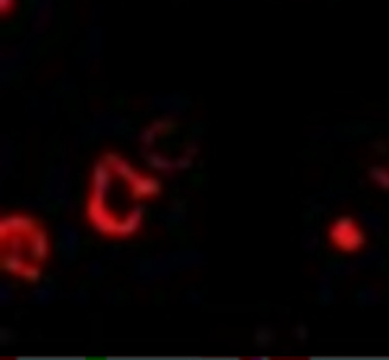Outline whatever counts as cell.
I'll return each mask as SVG.
<instances>
[{
  "label": "cell",
  "mask_w": 389,
  "mask_h": 360,
  "mask_svg": "<svg viewBox=\"0 0 389 360\" xmlns=\"http://www.w3.org/2000/svg\"><path fill=\"white\" fill-rule=\"evenodd\" d=\"M372 180L381 185V187L389 189V170L388 168H374L372 170Z\"/></svg>",
  "instance_id": "obj_4"
},
{
  "label": "cell",
  "mask_w": 389,
  "mask_h": 360,
  "mask_svg": "<svg viewBox=\"0 0 389 360\" xmlns=\"http://www.w3.org/2000/svg\"><path fill=\"white\" fill-rule=\"evenodd\" d=\"M164 191V183L140 172L125 156L105 152L93 164L84 203L88 224L107 240H127L138 234L146 203Z\"/></svg>",
  "instance_id": "obj_1"
},
{
  "label": "cell",
  "mask_w": 389,
  "mask_h": 360,
  "mask_svg": "<svg viewBox=\"0 0 389 360\" xmlns=\"http://www.w3.org/2000/svg\"><path fill=\"white\" fill-rule=\"evenodd\" d=\"M327 240L341 253L355 255V253L366 248L368 236H366V232L362 230V226L355 216L345 215L338 216L337 220L331 224L329 232H327Z\"/></svg>",
  "instance_id": "obj_3"
},
{
  "label": "cell",
  "mask_w": 389,
  "mask_h": 360,
  "mask_svg": "<svg viewBox=\"0 0 389 360\" xmlns=\"http://www.w3.org/2000/svg\"><path fill=\"white\" fill-rule=\"evenodd\" d=\"M51 258V240L45 224L27 213L0 218V269L27 284L41 281Z\"/></svg>",
  "instance_id": "obj_2"
}]
</instances>
